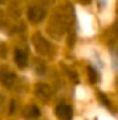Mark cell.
Here are the masks:
<instances>
[{
    "mask_svg": "<svg viewBox=\"0 0 118 120\" xmlns=\"http://www.w3.org/2000/svg\"><path fill=\"white\" fill-rule=\"evenodd\" d=\"M3 2H5V0H0V3H3Z\"/></svg>",
    "mask_w": 118,
    "mask_h": 120,
    "instance_id": "cell-11",
    "label": "cell"
},
{
    "mask_svg": "<svg viewBox=\"0 0 118 120\" xmlns=\"http://www.w3.org/2000/svg\"><path fill=\"white\" fill-rule=\"evenodd\" d=\"M27 17H29V20L32 23H41L45 18V11L42 8H39V6H32L27 11Z\"/></svg>",
    "mask_w": 118,
    "mask_h": 120,
    "instance_id": "cell-1",
    "label": "cell"
},
{
    "mask_svg": "<svg viewBox=\"0 0 118 120\" xmlns=\"http://www.w3.org/2000/svg\"><path fill=\"white\" fill-rule=\"evenodd\" d=\"M82 2H83V3H89V0H82Z\"/></svg>",
    "mask_w": 118,
    "mask_h": 120,
    "instance_id": "cell-10",
    "label": "cell"
},
{
    "mask_svg": "<svg viewBox=\"0 0 118 120\" xmlns=\"http://www.w3.org/2000/svg\"><path fill=\"white\" fill-rule=\"evenodd\" d=\"M115 30H117V32H118V23L115 24Z\"/></svg>",
    "mask_w": 118,
    "mask_h": 120,
    "instance_id": "cell-9",
    "label": "cell"
},
{
    "mask_svg": "<svg viewBox=\"0 0 118 120\" xmlns=\"http://www.w3.org/2000/svg\"><path fill=\"white\" fill-rule=\"evenodd\" d=\"M14 61L17 62V65L20 68H24L27 65V53L24 52V50H20L17 49L14 52Z\"/></svg>",
    "mask_w": 118,
    "mask_h": 120,
    "instance_id": "cell-4",
    "label": "cell"
},
{
    "mask_svg": "<svg viewBox=\"0 0 118 120\" xmlns=\"http://www.w3.org/2000/svg\"><path fill=\"white\" fill-rule=\"evenodd\" d=\"M0 82L5 87H12L15 82V75L11 73V71H2L0 73Z\"/></svg>",
    "mask_w": 118,
    "mask_h": 120,
    "instance_id": "cell-5",
    "label": "cell"
},
{
    "mask_svg": "<svg viewBox=\"0 0 118 120\" xmlns=\"http://www.w3.org/2000/svg\"><path fill=\"white\" fill-rule=\"evenodd\" d=\"M33 44H35L36 50H38V52H41L42 55H47L49 50H50V44H49V41L45 40L42 35H38V34L33 37Z\"/></svg>",
    "mask_w": 118,
    "mask_h": 120,
    "instance_id": "cell-3",
    "label": "cell"
},
{
    "mask_svg": "<svg viewBox=\"0 0 118 120\" xmlns=\"http://www.w3.org/2000/svg\"><path fill=\"white\" fill-rule=\"evenodd\" d=\"M56 116L59 120H71L73 119V109L67 103H59L56 106Z\"/></svg>",
    "mask_w": 118,
    "mask_h": 120,
    "instance_id": "cell-2",
    "label": "cell"
},
{
    "mask_svg": "<svg viewBox=\"0 0 118 120\" xmlns=\"http://www.w3.org/2000/svg\"><path fill=\"white\" fill-rule=\"evenodd\" d=\"M36 94H38L39 97H42V100H47L52 94V90L49 88V85L39 84V85H36Z\"/></svg>",
    "mask_w": 118,
    "mask_h": 120,
    "instance_id": "cell-6",
    "label": "cell"
},
{
    "mask_svg": "<svg viewBox=\"0 0 118 120\" xmlns=\"http://www.w3.org/2000/svg\"><path fill=\"white\" fill-rule=\"evenodd\" d=\"M88 73H89V81L91 82H97L98 81V75L92 67H88Z\"/></svg>",
    "mask_w": 118,
    "mask_h": 120,
    "instance_id": "cell-7",
    "label": "cell"
},
{
    "mask_svg": "<svg viewBox=\"0 0 118 120\" xmlns=\"http://www.w3.org/2000/svg\"><path fill=\"white\" fill-rule=\"evenodd\" d=\"M27 114L32 116V117H38L39 116V109L36 108V106H30V108L27 109Z\"/></svg>",
    "mask_w": 118,
    "mask_h": 120,
    "instance_id": "cell-8",
    "label": "cell"
}]
</instances>
